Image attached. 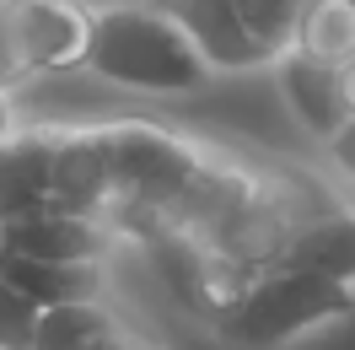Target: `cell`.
Wrapping results in <instances>:
<instances>
[{
	"label": "cell",
	"instance_id": "1",
	"mask_svg": "<svg viewBox=\"0 0 355 350\" xmlns=\"http://www.w3.org/2000/svg\"><path fill=\"white\" fill-rule=\"evenodd\" d=\"M108 162V226L119 242H162L173 238L189 194L200 189L216 140L183 135L156 119H103L97 124Z\"/></svg>",
	"mask_w": 355,
	"mask_h": 350
},
{
	"label": "cell",
	"instance_id": "2",
	"mask_svg": "<svg viewBox=\"0 0 355 350\" xmlns=\"http://www.w3.org/2000/svg\"><path fill=\"white\" fill-rule=\"evenodd\" d=\"M44 210L108 221V162L97 124H22L0 146V226Z\"/></svg>",
	"mask_w": 355,
	"mask_h": 350
},
{
	"label": "cell",
	"instance_id": "3",
	"mask_svg": "<svg viewBox=\"0 0 355 350\" xmlns=\"http://www.w3.org/2000/svg\"><path fill=\"white\" fill-rule=\"evenodd\" d=\"M87 76L130 97H194L216 81L210 60L156 0H119L92 17Z\"/></svg>",
	"mask_w": 355,
	"mask_h": 350
},
{
	"label": "cell",
	"instance_id": "4",
	"mask_svg": "<svg viewBox=\"0 0 355 350\" xmlns=\"http://www.w3.org/2000/svg\"><path fill=\"white\" fill-rule=\"evenodd\" d=\"M339 324H355V285L307 264H269L205 328L226 350H291Z\"/></svg>",
	"mask_w": 355,
	"mask_h": 350
},
{
	"label": "cell",
	"instance_id": "5",
	"mask_svg": "<svg viewBox=\"0 0 355 350\" xmlns=\"http://www.w3.org/2000/svg\"><path fill=\"white\" fill-rule=\"evenodd\" d=\"M92 17L97 11L70 0H11L6 22H11V60H17L22 92L60 76H87Z\"/></svg>",
	"mask_w": 355,
	"mask_h": 350
},
{
	"label": "cell",
	"instance_id": "6",
	"mask_svg": "<svg viewBox=\"0 0 355 350\" xmlns=\"http://www.w3.org/2000/svg\"><path fill=\"white\" fill-rule=\"evenodd\" d=\"M119 248L103 216H76V210H44V216H22L0 226V253L17 259H49V264H108Z\"/></svg>",
	"mask_w": 355,
	"mask_h": 350
},
{
	"label": "cell",
	"instance_id": "7",
	"mask_svg": "<svg viewBox=\"0 0 355 350\" xmlns=\"http://www.w3.org/2000/svg\"><path fill=\"white\" fill-rule=\"evenodd\" d=\"M167 17H173L194 49H200L216 76H253V70H269L264 49L253 44L237 0H156Z\"/></svg>",
	"mask_w": 355,
	"mask_h": 350
},
{
	"label": "cell",
	"instance_id": "8",
	"mask_svg": "<svg viewBox=\"0 0 355 350\" xmlns=\"http://www.w3.org/2000/svg\"><path fill=\"white\" fill-rule=\"evenodd\" d=\"M27 350H156L113 297H87L38 312Z\"/></svg>",
	"mask_w": 355,
	"mask_h": 350
},
{
	"label": "cell",
	"instance_id": "9",
	"mask_svg": "<svg viewBox=\"0 0 355 350\" xmlns=\"http://www.w3.org/2000/svg\"><path fill=\"white\" fill-rule=\"evenodd\" d=\"M269 76H275V92H280V103H286V113L296 119V124H302V135H307V140L329 146L334 135L350 124V108H345V81H339V70L312 65V60H302V54H286V60H275V65H269Z\"/></svg>",
	"mask_w": 355,
	"mask_h": 350
},
{
	"label": "cell",
	"instance_id": "10",
	"mask_svg": "<svg viewBox=\"0 0 355 350\" xmlns=\"http://www.w3.org/2000/svg\"><path fill=\"white\" fill-rule=\"evenodd\" d=\"M0 269H6V281L22 291V302L33 312L87 302V297H108V264H49V259L0 253Z\"/></svg>",
	"mask_w": 355,
	"mask_h": 350
},
{
	"label": "cell",
	"instance_id": "11",
	"mask_svg": "<svg viewBox=\"0 0 355 350\" xmlns=\"http://www.w3.org/2000/svg\"><path fill=\"white\" fill-rule=\"evenodd\" d=\"M286 264H307L318 275L355 285V205H329L296 232Z\"/></svg>",
	"mask_w": 355,
	"mask_h": 350
},
{
	"label": "cell",
	"instance_id": "12",
	"mask_svg": "<svg viewBox=\"0 0 355 350\" xmlns=\"http://www.w3.org/2000/svg\"><path fill=\"white\" fill-rule=\"evenodd\" d=\"M291 54H302L312 65L345 70L355 60V0H312L302 27H296Z\"/></svg>",
	"mask_w": 355,
	"mask_h": 350
},
{
	"label": "cell",
	"instance_id": "13",
	"mask_svg": "<svg viewBox=\"0 0 355 350\" xmlns=\"http://www.w3.org/2000/svg\"><path fill=\"white\" fill-rule=\"evenodd\" d=\"M312 0H237V11H243L248 33H253V44L264 49V60H286L291 44H296V27L307 17Z\"/></svg>",
	"mask_w": 355,
	"mask_h": 350
},
{
	"label": "cell",
	"instance_id": "14",
	"mask_svg": "<svg viewBox=\"0 0 355 350\" xmlns=\"http://www.w3.org/2000/svg\"><path fill=\"white\" fill-rule=\"evenodd\" d=\"M33 324H38V312L22 302V291L0 269V350H27L33 345Z\"/></svg>",
	"mask_w": 355,
	"mask_h": 350
},
{
	"label": "cell",
	"instance_id": "15",
	"mask_svg": "<svg viewBox=\"0 0 355 350\" xmlns=\"http://www.w3.org/2000/svg\"><path fill=\"white\" fill-rule=\"evenodd\" d=\"M323 162H329L334 178H339V183H345V189L355 194V119H350V124H345L339 135H334L329 146H323Z\"/></svg>",
	"mask_w": 355,
	"mask_h": 350
},
{
	"label": "cell",
	"instance_id": "16",
	"mask_svg": "<svg viewBox=\"0 0 355 350\" xmlns=\"http://www.w3.org/2000/svg\"><path fill=\"white\" fill-rule=\"evenodd\" d=\"M11 0H0V87L22 92V76H17V60H11V22H6Z\"/></svg>",
	"mask_w": 355,
	"mask_h": 350
},
{
	"label": "cell",
	"instance_id": "17",
	"mask_svg": "<svg viewBox=\"0 0 355 350\" xmlns=\"http://www.w3.org/2000/svg\"><path fill=\"white\" fill-rule=\"evenodd\" d=\"M27 124V108H22V92H11V87H0V146L11 140V135Z\"/></svg>",
	"mask_w": 355,
	"mask_h": 350
},
{
	"label": "cell",
	"instance_id": "18",
	"mask_svg": "<svg viewBox=\"0 0 355 350\" xmlns=\"http://www.w3.org/2000/svg\"><path fill=\"white\" fill-rule=\"evenodd\" d=\"M339 81H345V108H350V119H355V60L339 70Z\"/></svg>",
	"mask_w": 355,
	"mask_h": 350
},
{
	"label": "cell",
	"instance_id": "19",
	"mask_svg": "<svg viewBox=\"0 0 355 350\" xmlns=\"http://www.w3.org/2000/svg\"><path fill=\"white\" fill-rule=\"evenodd\" d=\"M70 6H87V11H108V6H119V0H70Z\"/></svg>",
	"mask_w": 355,
	"mask_h": 350
}]
</instances>
